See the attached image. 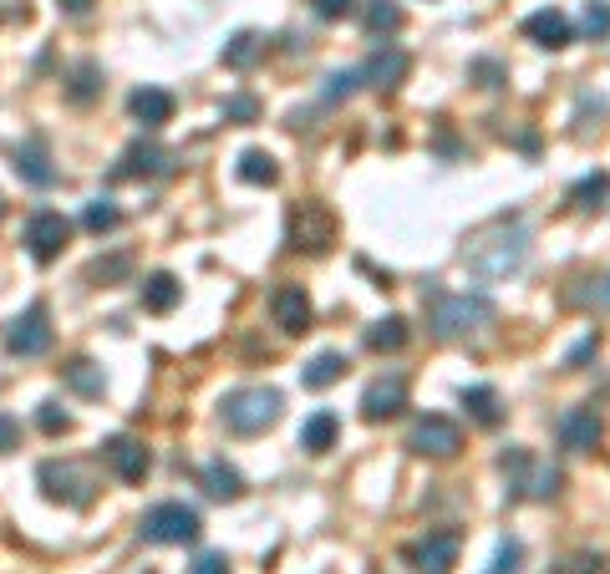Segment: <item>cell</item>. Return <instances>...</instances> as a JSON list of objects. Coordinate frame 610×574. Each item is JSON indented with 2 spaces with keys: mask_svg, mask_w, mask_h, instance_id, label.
<instances>
[{
  "mask_svg": "<svg viewBox=\"0 0 610 574\" xmlns=\"http://www.w3.org/2000/svg\"><path fill=\"white\" fill-rule=\"evenodd\" d=\"M524 260H529V224H524V214H499V219L478 224L474 235L463 239V265L474 270L478 280L519 275Z\"/></svg>",
  "mask_w": 610,
  "mask_h": 574,
  "instance_id": "1",
  "label": "cell"
},
{
  "mask_svg": "<svg viewBox=\"0 0 610 574\" xmlns=\"http://www.w3.org/2000/svg\"><path fill=\"white\" fill-rule=\"evenodd\" d=\"M428 325H432V336H443V340H458V336H474V331H483V325H493V300L489 295H447L438 290L432 295V310H428Z\"/></svg>",
  "mask_w": 610,
  "mask_h": 574,
  "instance_id": "2",
  "label": "cell"
},
{
  "mask_svg": "<svg viewBox=\"0 0 610 574\" xmlns=\"http://www.w3.org/2000/svg\"><path fill=\"white\" fill-rule=\"evenodd\" d=\"M280 392L275 386H239V392H229L224 397V428L239 432V438H260V432H270L275 422H280Z\"/></svg>",
  "mask_w": 610,
  "mask_h": 574,
  "instance_id": "3",
  "label": "cell"
},
{
  "mask_svg": "<svg viewBox=\"0 0 610 574\" xmlns=\"http://www.w3.org/2000/svg\"><path fill=\"white\" fill-rule=\"evenodd\" d=\"M285 244L300 254H326L336 244V214H331L321 199L290 208V229H285Z\"/></svg>",
  "mask_w": 610,
  "mask_h": 574,
  "instance_id": "4",
  "label": "cell"
},
{
  "mask_svg": "<svg viewBox=\"0 0 610 574\" xmlns=\"http://www.w3.org/2000/svg\"><path fill=\"white\" fill-rule=\"evenodd\" d=\"M36 483H41V493L51 503H72V509H87L92 499H97V483H92L87 468H76V463H41L36 468Z\"/></svg>",
  "mask_w": 610,
  "mask_h": 574,
  "instance_id": "5",
  "label": "cell"
},
{
  "mask_svg": "<svg viewBox=\"0 0 610 574\" xmlns=\"http://www.w3.org/2000/svg\"><path fill=\"white\" fill-rule=\"evenodd\" d=\"M199 534H204V524H199L189 503H158V509L143 514V539L148 545H194Z\"/></svg>",
  "mask_w": 610,
  "mask_h": 574,
  "instance_id": "6",
  "label": "cell"
},
{
  "mask_svg": "<svg viewBox=\"0 0 610 574\" xmlns=\"http://www.w3.org/2000/svg\"><path fill=\"white\" fill-rule=\"evenodd\" d=\"M407 447H412L417 457H438V463H447V457H458V447H463V428L453 422V417L428 412V417H417L412 422Z\"/></svg>",
  "mask_w": 610,
  "mask_h": 574,
  "instance_id": "7",
  "label": "cell"
},
{
  "mask_svg": "<svg viewBox=\"0 0 610 574\" xmlns=\"http://www.w3.org/2000/svg\"><path fill=\"white\" fill-rule=\"evenodd\" d=\"M46 346H51V315H46V306L21 310V315L5 325V351L21 356V361L46 356Z\"/></svg>",
  "mask_w": 610,
  "mask_h": 574,
  "instance_id": "8",
  "label": "cell"
},
{
  "mask_svg": "<svg viewBox=\"0 0 610 574\" xmlns=\"http://www.w3.org/2000/svg\"><path fill=\"white\" fill-rule=\"evenodd\" d=\"M67 239H72V219H67V214H57V208L31 214V224H26V250H31V260L51 265V260L67 250Z\"/></svg>",
  "mask_w": 610,
  "mask_h": 574,
  "instance_id": "9",
  "label": "cell"
},
{
  "mask_svg": "<svg viewBox=\"0 0 610 574\" xmlns=\"http://www.w3.org/2000/svg\"><path fill=\"white\" fill-rule=\"evenodd\" d=\"M600 438H606V417L596 407H575V412L560 417V447L565 453H590V447H600Z\"/></svg>",
  "mask_w": 610,
  "mask_h": 574,
  "instance_id": "10",
  "label": "cell"
},
{
  "mask_svg": "<svg viewBox=\"0 0 610 574\" xmlns=\"http://www.w3.org/2000/svg\"><path fill=\"white\" fill-rule=\"evenodd\" d=\"M407 407V382L403 376H376L367 392H361V417L367 422H387Z\"/></svg>",
  "mask_w": 610,
  "mask_h": 574,
  "instance_id": "11",
  "label": "cell"
},
{
  "mask_svg": "<svg viewBox=\"0 0 610 574\" xmlns=\"http://www.w3.org/2000/svg\"><path fill=\"white\" fill-rule=\"evenodd\" d=\"M270 315H275V325H280L285 336L311 331V295H306V285H280L275 300H270Z\"/></svg>",
  "mask_w": 610,
  "mask_h": 574,
  "instance_id": "12",
  "label": "cell"
},
{
  "mask_svg": "<svg viewBox=\"0 0 610 574\" xmlns=\"http://www.w3.org/2000/svg\"><path fill=\"white\" fill-rule=\"evenodd\" d=\"M103 453H107V468L118 473L122 483H143V478H148V468H153L148 447H143L137 438H112Z\"/></svg>",
  "mask_w": 610,
  "mask_h": 574,
  "instance_id": "13",
  "label": "cell"
},
{
  "mask_svg": "<svg viewBox=\"0 0 610 574\" xmlns=\"http://www.w3.org/2000/svg\"><path fill=\"white\" fill-rule=\"evenodd\" d=\"M458 549H463V539L453 529H443V534H428L422 545L412 549V564H417V574H447L453 564H458Z\"/></svg>",
  "mask_w": 610,
  "mask_h": 574,
  "instance_id": "14",
  "label": "cell"
},
{
  "mask_svg": "<svg viewBox=\"0 0 610 574\" xmlns=\"http://www.w3.org/2000/svg\"><path fill=\"white\" fill-rule=\"evenodd\" d=\"M524 36L535 46H545V51H565L570 41H575V31H570V15L554 11V5H545V11H535L529 21H524Z\"/></svg>",
  "mask_w": 610,
  "mask_h": 574,
  "instance_id": "15",
  "label": "cell"
},
{
  "mask_svg": "<svg viewBox=\"0 0 610 574\" xmlns=\"http://www.w3.org/2000/svg\"><path fill=\"white\" fill-rule=\"evenodd\" d=\"M407 72H412L407 51H397V46H382V51H372V61L361 67V82H367V87H376V92H392Z\"/></svg>",
  "mask_w": 610,
  "mask_h": 574,
  "instance_id": "16",
  "label": "cell"
},
{
  "mask_svg": "<svg viewBox=\"0 0 610 574\" xmlns=\"http://www.w3.org/2000/svg\"><path fill=\"white\" fill-rule=\"evenodd\" d=\"M168 163H174V153L158 143H133L128 153H122V163L112 168V178H158L168 174Z\"/></svg>",
  "mask_w": 610,
  "mask_h": 574,
  "instance_id": "17",
  "label": "cell"
},
{
  "mask_svg": "<svg viewBox=\"0 0 610 574\" xmlns=\"http://www.w3.org/2000/svg\"><path fill=\"white\" fill-rule=\"evenodd\" d=\"M11 168L26 178V183H36V189H51V183H57L51 153H46L41 143H15V147H11Z\"/></svg>",
  "mask_w": 610,
  "mask_h": 574,
  "instance_id": "18",
  "label": "cell"
},
{
  "mask_svg": "<svg viewBox=\"0 0 610 574\" xmlns=\"http://www.w3.org/2000/svg\"><path fill=\"white\" fill-rule=\"evenodd\" d=\"M128 112H133L143 128H164V122H174V92H164V87H137L133 97H128Z\"/></svg>",
  "mask_w": 610,
  "mask_h": 574,
  "instance_id": "19",
  "label": "cell"
},
{
  "mask_svg": "<svg viewBox=\"0 0 610 574\" xmlns=\"http://www.w3.org/2000/svg\"><path fill=\"white\" fill-rule=\"evenodd\" d=\"M463 412L474 417L478 428H499L504 422V402L493 386H463Z\"/></svg>",
  "mask_w": 610,
  "mask_h": 574,
  "instance_id": "20",
  "label": "cell"
},
{
  "mask_svg": "<svg viewBox=\"0 0 610 574\" xmlns=\"http://www.w3.org/2000/svg\"><path fill=\"white\" fill-rule=\"evenodd\" d=\"M342 376H346V356L342 351H321L315 361H306V367H300L306 392H326V386H336Z\"/></svg>",
  "mask_w": 610,
  "mask_h": 574,
  "instance_id": "21",
  "label": "cell"
},
{
  "mask_svg": "<svg viewBox=\"0 0 610 574\" xmlns=\"http://www.w3.org/2000/svg\"><path fill=\"white\" fill-rule=\"evenodd\" d=\"M224 67H229V72H250L254 61L265 57V36H254V31H235V36H229V41H224Z\"/></svg>",
  "mask_w": 610,
  "mask_h": 574,
  "instance_id": "22",
  "label": "cell"
},
{
  "mask_svg": "<svg viewBox=\"0 0 610 574\" xmlns=\"http://www.w3.org/2000/svg\"><path fill=\"white\" fill-rule=\"evenodd\" d=\"M183 300V285L168 275V270H158V275H148L143 280V310H153V315H168V310Z\"/></svg>",
  "mask_w": 610,
  "mask_h": 574,
  "instance_id": "23",
  "label": "cell"
},
{
  "mask_svg": "<svg viewBox=\"0 0 610 574\" xmlns=\"http://www.w3.org/2000/svg\"><path fill=\"white\" fill-rule=\"evenodd\" d=\"M336 438H342L336 412H311V417H306V428H300V447H306V453H331V447H336Z\"/></svg>",
  "mask_w": 610,
  "mask_h": 574,
  "instance_id": "24",
  "label": "cell"
},
{
  "mask_svg": "<svg viewBox=\"0 0 610 574\" xmlns=\"http://www.w3.org/2000/svg\"><path fill=\"white\" fill-rule=\"evenodd\" d=\"M361 21H367V36H372V41H382V36H392V31H403V5H397V0H367V15H361Z\"/></svg>",
  "mask_w": 610,
  "mask_h": 574,
  "instance_id": "25",
  "label": "cell"
},
{
  "mask_svg": "<svg viewBox=\"0 0 610 574\" xmlns=\"http://www.w3.org/2000/svg\"><path fill=\"white\" fill-rule=\"evenodd\" d=\"M204 493L208 499H219V503H235L239 493H244V478H239L229 463H208L204 468Z\"/></svg>",
  "mask_w": 610,
  "mask_h": 574,
  "instance_id": "26",
  "label": "cell"
},
{
  "mask_svg": "<svg viewBox=\"0 0 610 574\" xmlns=\"http://www.w3.org/2000/svg\"><path fill=\"white\" fill-rule=\"evenodd\" d=\"M239 178H244V183H254V189H270V183H280V168H275V158H270V153L250 147V153H239Z\"/></svg>",
  "mask_w": 610,
  "mask_h": 574,
  "instance_id": "27",
  "label": "cell"
},
{
  "mask_svg": "<svg viewBox=\"0 0 610 574\" xmlns=\"http://www.w3.org/2000/svg\"><path fill=\"white\" fill-rule=\"evenodd\" d=\"M367 346H372L376 356H382V351H403V346H407V321H403V315H387V321H376L372 331H367Z\"/></svg>",
  "mask_w": 610,
  "mask_h": 574,
  "instance_id": "28",
  "label": "cell"
},
{
  "mask_svg": "<svg viewBox=\"0 0 610 574\" xmlns=\"http://www.w3.org/2000/svg\"><path fill=\"white\" fill-rule=\"evenodd\" d=\"M606 199H610V174H590V178H581V183L570 189V204L585 208V214H590V208H600Z\"/></svg>",
  "mask_w": 610,
  "mask_h": 574,
  "instance_id": "29",
  "label": "cell"
},
{
  "mask_svg": "<svg viewBox=\"0 0 610 574\" xmlns=\"http://www.w3.org/2000/svg\"><path fill=\"white\" fill-rule=\"evenodd\" d=\"M82 224H87V235H112L122 224V208L112 204V199H92V204L82 208Z\"/></svg>",
  "mask_w": 610,
  "mask_h": 574,
  "instance_id": "30",
  "label": "cell"
},
{
  "mask_svg": "<svg viewBox=\"0 0 610 574\" xmlns=\"http://www.w3.org/2000/svg\"><path fill=\"white\" fill-rule=\"evenodd\" d=\"M97 92H103V72H97V61H82L72 72V82H67V97L72 103H92Z\"/></svg>",
  "mask_w": 610,
  "mask_h": 574,
  "instance_id": "31",
  "label": "cell"
},
{
  "mask_svg": "<svg viewBox=\"0 0 610 574\" xmlns=\"http://www.w3.org/2000/svg\"><path fill=\"white\" fill-rule=\"evenodd\" d=\"M581 31L590 36V41H610V0H585Z\"/></svg>",
  "mask_w": 610,
  "mask_h": 574,
  "instance_id": "32",
  "label": "cell"
},
{
  "mask_svg": "<svg viewBox=\"0 0 610 574\" xmlns=\"http://www.w3.org/2000/svg\"><path fill=\"white\" fill-rule=\"evenodd\" d=\"M67 382H72L82 397H103V386H107V382H103V371L92 367V361H82V356H76L72 367H67Z\"/></svg>",
  "mask_w": 610,
  "mask_h": 574,
  "instance_id": "33",
  "label": "cell"
},
{
  "mask_svg": "<svg viewBox=\"0 0 610 574\" xmlns=\"http://www.w3.org/2000/svg\"><path fill=\"white\" fill-rule=\"evenodd\" d=\"M36 428H41L46 438H61V432H72V417L61 412V402H41V407H36Z\"/></svg>",
  "mask_w": 610,
  "mask_h": 574,
  "instance_id": "34",
  "label": "cell"
},
{
  "mask_svg": "<svg viewBox=\"0 0 610 574\" xmlns=\"http://www.w3.org/2000/svg\"><path fill=\"white\" fill-rule=\"evenodd\" d=\"M519 564H524V545H519V539H504V545H499V554H493V564L483 574H519Z\"/></svg>",
  "mask_w": 610,
  "mask_h": 574,
  "instance_id": "35",
  "label": "cell"
},
{
  "mask_svg": "<svg viewBox=\"0 0 610 574\" xmlns=\"http://www.w3.org/2000/svg\"><path fill=\"white\" fill-rule=\"evenodd\" d=\"M585 290H575V300L590 310H610V275H596V280H581Z\"/></svg>",
  "mask_w": 610,
  "mask_h": 574,
  "instance_id": "36",
  "label": "cell"
},
{
  "mask_svg": "<svg viewBox=\"0 0 610 574\" xmlns=\"http://www.w3.org/2000/svg\"><path fill=\"white\" fill-rule=\"evenodd\" d=\"M128 270H133V260H128V254H112V260H97V265L87 270V280H122V275H128Z\"/></svg>",
  "mask_w": 610,
  "mask_h": 574,
  "instance_id": "37",
  "label": "cell"
},
{
  "mask_svg": "<svg viewBox=\"0 0 610 574\" xmlns=\"http://www.w3.org/2000/svg\"><path fill=\"white\" fill-rule=\"evenodd\" d=\"M260 118V103H254V97H229V103H224V122H239V128H244V122H254Z\"/></svg>",
  "mask_w": 610,
  "mask_h": 574,
  "instance_id": "38",
  "label": "cell"
},
{
  "mask_svg": "<svg viewBox=\"0 0 610 574\" xmlns=\"http://www.w3.org/2000/svg\"><path fill=\"white\" fill-rule=\"evenodd\" d=\"M361 82V72H331L326 76V103H342V97H351Z\"/></svg>",
  "mask_w": 610,
  "mask_h": 574,
  "instance_id": "39",
  "label": "cell"
},
{
  "mask_svg": "<svg viewBox=\"0 0 610 574\" xmlns=\"http://www.w3.org/2000/svg\"><path fill=\"white\" fill-rule=\"evenodd\" d=\"M554 574H606V560H600V554H570Z\"/></svg>",
  "mask_w": 610,
  "mask_h": 574,
  "instance_id": "40",
  "label": "cell"
},
{
  "mask_svg": "<svg viewBox=\"0 0 610 574\" xmlns=\"http://www.w3.org/2000/svg\"><path fill=\"white\" fill-rule=\"evenodd\" d=\"M311 5H315V15H321V21H342V15L357 11V0H311Z\"/></svg>",
  "mask_w": 610,
  "mask_h": 574,
  "instance_id": "41",
  "label": "cell"
},
{
  "mask_svg": "<svg viewBox=\"0 0 610 574\" xmlns=\"http://www.w3.org/2000/svg\"><path fill=\"white\" fill-rule=\"evenodd\" d=\"M15 442H21V422L11 412H0V453H15Z\"/></svg>",
  "mask_w": 610,
  "mask_h": 574,
  "instance_id": "42",
  "label": "cell"
},
{
  "mask_svg": "<svg viewBox=\"0 0 610 574\" xmlns=\"http://www.w3.org/2000/svg\"><path fill=\"white\" fill-rule=\"evenodd\" d=\"M189 574H229V560H224V554H199Z\"/></svg>",
  "mask_w": 610,
  "mask_h": 574,
  "instance_id": "43",
  "label": "cell"
},
{
  "mask_svg": "<svg viewBox=\"0 0 610 574\" xmlns=\"http://www.w3.org/2000/svg\"><path fill=\"white\" fill-rule=\"evenodd\" d=\"M596 346H600V340H596V336H585V340H581V346H575V351H570V356H565V371H575V367H581V361H590V356H596Z\"/></svg>",
  "mask_w": 610,
  "mask_h": 574,
  "instance_id": "44",
  "label": "cell"
},
{
  "mask_svg": "<svg viewBox=\"0 0 610 574\" xmlns=\"http://www.w3.org/2000/svg\"><path fill=\"white\" fill-rule=\"evenodd\" d=\"M474 76H483V87H499L504 82V67L499 61H474Z\"/></svg>",
  "mask_w": 610,
  "mask_h": 574,
  "instance_id": "45",
  "label": "cell"
},
{
  "mask_svg": "<svg viewBox=\"0 0 610 574\" xmlns=\"http://www.w3.org/2000/svg\"><path fill=\"white\" fill-rule=\"evenodd\" d=\"M61 5H67V11H72V15H82V11H87V5H92V0H61Z\"/></svg>",
  "mask_w": 610,
  "mask_h": 574,
  "instance_id": "46",
  "label": "cell"
},
{
  "mask_svg": "<svg viewBox=\"0 0 610 574\" xmlns=\"http://www.w3.org/2000/svg\"><path fill=\"white\" fill-rule=\"evenodd\" d=\"M0 219H5V199H0Z\"/></svg>",
  "mask_w": 610,
  "mask_h": 574,
  "instance_id": "47",
  "label": "cell"
}]
</instances>
